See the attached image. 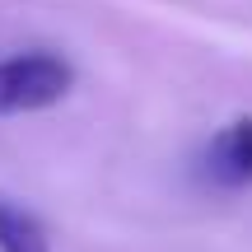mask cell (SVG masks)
<instances>
[{"label":"cell","mask_w":252,"mask_h":252,"mask_svg":"<svg viewBox=\"0 0 252 252\" xmlns=\"http://www.w3.org/2000/svg\"><path fill=\"white\" fill-rule=\"evenodd\" d=\"M75 70L70 61L52 52H24V56H5L0 61V117L9 112H37L52 108L70 94Z\"/></svg>","instance_id":"cell-1"},{"label":"cell","mask_w":252,"mask_h":252,"mask_svg":"<svg viewBox=\"0 0 252 252\" xmlns=\"http://www.w3.org/2000/svg\"><path fill=\"white\" fill-rule=\"evenodd\" d=\"M206 178L215 187H252V117H234L210 135Z\"/></svg>","instance_id":"cell-2"},{"label":"cell","mask_w":252,"mask_h":252,"mask_svg":"<svg viewBox=\"0 0 252 252\" xmlns=\"http://www.w3.org/2000/svg\"><path fill=\"white\" fill-rule=\"evenodd\" d=\"M0 252H52L42 220L5 196H0Z\"/></svg>","instance_id":"cell-3"}]
</instances>
